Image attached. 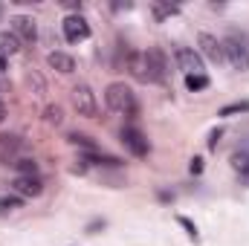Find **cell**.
<instances>
[{"label": "cell", "mask_w": 249, "mask_h": 246, "mask_svg": "<svg viewBox=\"0 0 249 246\" xmlns=\"http://www.w3.org/2000/svg\"><path fill=\"white\" fill-rule=\"evenodd\" d=\"M145 70H148V81L154 84H165L168 81V58L162 47H148L145 53Z\"/></svg>", "instance_id": "obj_4"}, {"label": "cell", "mask_w": 249, "mask_h": 246, "mask_svg": "<svg viewBox=\"0 0 249 246\" xmlns=\"http://www.w3.org/2000/svg\"><path fill=\"white\" fill-rule=\"evenodd\" d=\"M23 139L18 133H0V159L6 165H15L18 162V151H23Z\"/></svg>", "instance_id": "obj_10"}, {"label": "cell", "mask_w": 249, "mask_h": 246, "mask_svg": "<svg viewBox=\"0 0 249 246\" xmlns=\"http://www.w3.org/2000/svg\"><path fill=\"white\" fill-rule=\"evenodd\" d=\"M15 171H18V177H38V162L32 157H20L15 162Z\"/></svg>", "instance_id": "obj_18"}, {"label": "cell", "mask_w": 249, "mask_h": 246, "mask_svg": "<svg viewBox=\"0 0 249 246\" xmlns=\"http://www.w3.org/2000/svg\"><path fill=\"white\" fill-rule=\"evenodd\" d=\"M102 229H107V220H105V217H96V220H90V223L84 226V232H87V235H99Z\"/></svg>", "instance_id": "obj_24"}, {"label": "cell", "mask_w": 249, "mask_h": 246, "mask_svg": "<svg viewBox=\"0 0 249 246\" xmlns=\"http://www.w3.org/2000/svg\"><path fill=\"white\" fill-rule=\"evenodd\" d=\"M26 84H29V87L35 84V93H44V81H41L38 72H29V75H26Z\"/></svg>", "instance_id": "obj_27"}, {"label": "cell", "mask_w": 249, "mask_h": 246, "mask_svg": "<svg viewBox=\"0 0 249 246\" xmlns=\"http://www.w3.org/2000/svg\"><path fill=\"white\" fill-rule=\"evenodd\" d=\"M105 105L113 110V113H122L127 119H139V102H136V93L124 84V81H113L105 87Z\"/></svg>", "instance_id": "obj_1"}, {"label": "cell", "mask_w": 249, "mask_h": 246, "mask_svg": "<svg viewBox=\"0 0 249 246\" xmlns=\"http://www.w3.org/2000/svg\"><path fill=\"white\" fill-rule=\"evenodd\" d=\"M67 142L75 145V148H84V151H96V148H99L96 139H93L90 133H81V130H70V133H67Z\"/></svg>", "instance_id": "obj_16"}, {"label": "cell", "mask_w": 249, "mask_h": 246, "mask_svg": "<svg viewBox=\"0 0 249 246\" xmlns=\"http://www.w3.org/2000/svg\"><path fill=\"white\" fill-rule=\"evenodd\" d=\"M61 32H64V38H67V44H81V41H87L93 35V29H90V23H87L84 15H67L61 23Z\"/></svg>", "instance_id": "obj_6"}, {"label": "cell", "mask_w": 249, "mask_h": 246, "mask_svg": "<svg viewBox=\"0 0 249 246\" xmlns=\"http://www.w3.org/2000/svg\"><path fill=\"white\" fill-rule=\"evenodd\" d=\"M174 58H177V67L186 72V75H200L203 72V58L194 47H177L174 50Z\"/></svg>", "instance_id": "obj_8"}, {"label": "cell", "mask_w": 249, "mask_h": 246, "mask_svg": "<svg viewBox=\"0 0 249 246\" xmlns=\"http://www.w3.org/2000/svg\"><path fill=\"white\" fill-rule=\"evenodd\" d=\"M3 15H6V6H3V3H0V20H3Z\"/></svg>", "instance_id": "obj_32"}, {"label": "cell", "mask_w": 249, "mask_h": 246, "mask_svg": "<svg viewBox=\"0 0 249 246\" xmlns=\"http://www.w3.org/2000/svg\"><path fill=\"white\" fill-rule=\"evenodd\" d=\"M119 142H122V148L127 154H133V157H139V159H145L148 154H151V142H148V136L136 127V124H127L119 130Z\"/></svg>", "instance_id": "obj_5"}, {"label": "cell", "mask_w": 249, "mask_h": 246, "mask_svg": "<svg viewBox=\"0 0 249 246\" xmlns=\"http://www.w3.org/2000/svg\"><path fill=\"white\" fill-rule=\"evenodd\" d=\"M241 113H249V102H232V105L217 110V116H223V119H232V116H241Z\"/></svg>", "instance_id": "obj_21"}, {"label": "cell", "mask_w": 249, "mask_h": 246, "mask_svg": "<svg viewBox=\"0 0 249 246\" xmlns=\"http://www.w3.org/2000/svg\"><path fill=\"white\" fill-rule=\"evenodd\" d=\"M212 81H209V75L206 72H200V75H186V87L191 93H200V90H206Z\"/></svg>", "instance_id": "obj_22"}, {"label": "cell", "mask_w": 249, "mask_h": 246, "mask_svg": "<svg viewBox=\"0 0 249 246\" xmlns=\"http://www.w3.org/2000/svg\"><path fill=\"white\" fill-rule=\"evenodd\" d=\"M6 122V102H3V99H0V124Z\"/></svg>", "instance_id": "obj_30"}, {"label": "cell", "mask_w": 249, "mask_h": 246, "mask_svg": "<svg viewBox=\"0 0 249 246\" xmlns=\"http://www.w3.org/2000/svg\"><path fill=\"white\" fill-rule=\"evenodd\" d=\"M47 64H50V70H55V72H61V75L75 72V58H72L70 53H61V50H53V53L47 55Z\"/></svg>", "instance_id": "obj_12"}, {"label": "cell", "mask_w": 249, "mask_h": 246, "mask_svg": "<svg viewBox=\"0 0 249 246\" xmlns=\"http://www.w3.org/2000/svg\"><path fill=\"white\" fill-rule=\"evenodd\" d=\"M81 162H84V165H102V168H122V159H119V157L99 154V151H84Z\"/></svg>", "instance_id": "obj_13"}, {"label": "cell", "mask_w": 249, "mask_h": 246, "mask_svg": "<svg viewBox=\"0 0 249 246\" xmlns=\"http://www.w3.org/2000/svg\"><path fill=\"white\" fill-rule=\"evenodd\" d=\"M160 200H162V203H171V200H174V194H168V191H160Z\"/></svg>", "instance_id": "obj_29"}, {"label": "cell", "mask_w": 249, "mask_h": 246, "mask_svg": "<svg viewBox=\"0 0 249 246\" xmlns=\"http://www.w3.org/2000/svg\"><path fill=\"white\" fill-rule=\"evenodd\" d=\"M20 206H23V197H18V194L0 197V211H15V209H20Z\"/></svg>", "instance_id": "obj_23"}, {"label": "cell", "mask_w": 249, "mask_h": 246, "mask_svg": "<svg viewBox=\"0 0 249 246\" xmlns=\"http://www.w3.org/2000/svg\"><path fill=\"white\" fill-rule=\"evenodd\" d=\"M223 53H226V61L232 64L235 70H241V72L249 70V41L244 32L229 29V35L223 38Z\"/></svg>", "instance_id": "obj_2"}, {"label": "cell", "mask_w": 249, "mask_h": 246, "mask_svg": "<svg viewBox=\"0 0 249 246\" xmlns=\"http://www.w3.org/2000/svg\"><path fill=\"white\" fill-rule=\"evenodd\" d=\"M188 171H191L194 177H197V174H203V159H200V157H194V159L188 162Z\"/></svg>", "instance_id": "obj_28"}, {"label": "cell", "mask_w": 249, "mask_h": 246, "mask_svg": "<svg viewBox=\"0 0 249 246\" xmlns=\"http://www.w3.org/2000/svg\"><path fill=\"white\" fill-rule=\"evenodd\" d=\"M197 53H200V58H209L212 64H223L226 61L223 41H217L212 32H200V35H197Z\"/></svg>", "instance_id": "obj_7"}, {"label": "cell", "mask_w": 249, "mask_h": 246, "mask_svg": "<svg viewBox=\"0 0 249 246\" xmlns=\"http://www.w3.org/2000/svg\"><path fill=\"white\" fill-rule=\"evenodd\" d=\"M6 67H9V58H0V72H6Z\"/></svg>", "instance_id": "obj_31"}, {"label": "cell", "mask_w": 249, "mask_h": 246, "mask_svg": "<svg viewBox=\"0 0 249 246\" xmlns=\"http://www.w3.org/2000/svg\"><path fill=\"white\" fill-rule=\"evenodd\" d=\"M127 70H130V75H133L136 81H148V70H145V55H142V53H133V50H130V55H127Z\"/></svg>", "instance_id": "obj_15"}, {"label": "cell", "mask_w": 249, "mask_h": 246, "mask_svg": "<svg viewBox=\"0 0 249 246\" xmlns=\"http://www.w3.org/2000/svg\"><path fill=\"white\" fill-rule=\"evenodd\" d=\"M232 168L249 183V154L247 151H235V154H232Z\"/></svg>", "instance_id": "obj_19"}, {"label": "cell", "mask_w": 249, "mask_h": 246, "mask_svg": "<svg viewBox=\"0 0 249 246\" xmlns=\"http://www.w3.org/2000/svg\"><path fill=\"white\" fill-rule=\"evenodd\" d=\"M9 23H12V32L18 35L20 44H35L38 41V23L29 15H15Z\"/></svg>", "instance_id": "obj_9"}, {"label": "cell", "mask_w": 249, "mask_h": 246, "mask_svg": "<svg viewBox=\"0 0 249 246\" xmlns=\"http://www.w3.org/2000/svg\"><path fill=\"white\" fill-rule=\"evenodd\" d=\"M70 99H72V107H75L78 116L96 119V113H99V99H96V93H93L90 84H75L72 93H70Z\"/></svg>", "instance_id": "obj_3"}, {"label": "cell", "mask_w": 249, "mask_h": 246, "mask_svg": "<svg viewBox=\"0 0 249 246\" xmlns=\"http://www.w3.org/2000/svg\"><path fill=\"white\" fill-rule=\"evenodd\" d=\"M44 122L50 124V127H58V124L64 122L61 105H47V107H44Z\"/></svg>", "instance_id": "obj_20"}, {"label": "cell", "mask_w": 249, "mask_h": 246, "mask_svg": "<svg viewBox=\"0 0 249 246\" xmlns=\"http://www.w3.org/2000/svg\"><path fill=\"white\" fill-rule=\"evenodd\" d=\"M220 136H223V127H214V130L209 133V151H217V145H220Z\"/></svg>", "instance_id": "obj_26"}, {"label": "cell", "mask_w": 249, "mask_h": 246, "mask_svg": "<svg viewBox=\"0 0 249 246\" xmlns=\"http://www.w3.org/2000/svg\"><path fill=\"white\" fill-rule=\"evenodd\" d=\"M9 188L18 194V197H41L44 194V183L38 180V177H15L12 183H9Z\"/></svg>", "instance_id": "obj_11"}, {"label": "cell", "mask_w": 249, "mask_h": 246, "mask_svg": "<svg viewBox=\"0 0 249 246\" xmlns=\"http://www.w3.org/2000/svg\"><path fill=\"white\" fill-rule=\"evenodd\" d=\"M23 50V44L18 41V35L12 32V29H3L0 32V58H12V55H18Z\"/></svg>", "instance_id": "obj_14"}, {"label": "cell", "mask_w": 249, "mask_h": 246, "mask_svg": "<svg viewBox=\"0 0 249 246\" xmlns=\"http://www.w3.org/2000/svg\"><path fill=\"white\" fill-rule=\"evenodd\" d=\"M151 9H154L157 20H165V18H174V15H180V12H183L177 3H162V0H154V3H151Z\"/></svg>", "instance_id": "obj_17"}, {"label": "cell", "mask_w": 249, "mask_h": 246, "mask_svg": "<svg viewBox=\"0 0 249 246\" xmlns=\"http://www.w3.org/2000/svg\"><path fill=\"white\" fill-rule=\"evenodd\" d=\"M177 223H180V226L186 229V235L191 238V241H200V235H197V226H194V223H191L188 217H183V214H180V217H177Z\"/></svg>", "instance_id": "obj_25"}]
</instances>
